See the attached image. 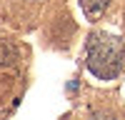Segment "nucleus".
I'll return each mask as SVG.
<instances>
[{"instance_id": "f257e3e1", "label": "nucleus", "mask_w": 125, "mask_h": 120, "mask_svg": "<svg viewBox=\"0 0 125 120\" xmlns=\"http://www.w3.org/2000/svg\"><path fill=\"white\" fill-rule=\"evenodd\" d=\"M125 43L118 35L95 33L88 40V70L100 80H113L123 70Z\"/></svg>"}, {"instance_id": "f03ea898", "label": "nucleus", "mask_w": 125, "mask_h": 120, "mask_svg": "<svg viewBox=\"0 0 125 120\" xmlns=\"http://www.w3.org/2000/svg\"><path fill=\"white\" fill-rule=\"evenodd\" d=\"M108 5H110V0H80V8L88 15V20H98L108 10Z\"/></svg>"}]
</instances>
